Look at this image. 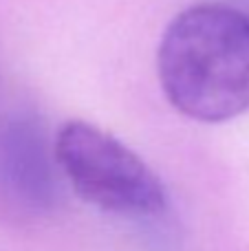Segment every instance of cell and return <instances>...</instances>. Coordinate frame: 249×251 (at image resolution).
<instances>
[{
  "label": "cell",
  "mask_w": 249,
  "mask_h": 251,
  "mask_svg": "<svg viewBox=\"0 0 249 251\" xmlns=\"http://www.w3.org/2000/svg\"><path fill=\"white\" fill-rule=\"evenodd\" d=\"M49 150L42 128L31 119H18L0 130V183L31 209L51 207L57 201V163Z\"/></svg>",
  "instance_id": "obj_3"
},
{
  "label": "cell",
  "mask_w": 249,
  "mask_h": 251,
  "mask_svg": "<svg viewBox=\"0 0 249 251\" xmlns=\"http://www.w3.org/2000/svg\"><path fill=\"white\" fill-rule=\"evenodd\" d=\"M157 73L168 101L201 124L249 110V16L223 2L188 7L166 26Z\"/></svg>",
  "instance_id": "obj_1"
},
{
  "label": "cell",
  "mask_w": 249,
  "mask_h": 251,
  "mask_svg": "<svg viewBox=\"0 0 249 251\" xmlns=\"http://www.w3.org/2000/svg\"><path fill=\"white\" fill-rule=\"evenodd\" d=\"M53 154L75 194L93 207L130 218L166 212L168 192L161 178L108 130L71 119L57 130Z\"/></svg>",
  "instance_id": "obj_2"
}]
</instances>
